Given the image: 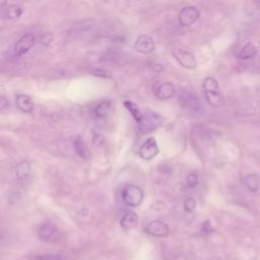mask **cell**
Listing matches in <instances>:
<instances>
[{
  "mask_svg": "<svg viewBox=\"0 0 260 260\" xmlns=\"http://www.w3.org/2000/svg\"><path fill=\"white\" fill-rule=\"evenodd\" d=\"M202 88H203L205 99L210 106L214 108H220L224 105L223 95L219 90V86L215 78L211 76L204 78Z\"/></svg>",
  "mask_w": 260,
  "mask_h": 260,
  "instance_id": "obj_1",
  "label": "cell"
},
{
  "mask_svg": "<svg viewBox=\"0 0 260 260\" xmlns=\"http://www.w3.org/2000/svg\"><path fill=\"white\" fill-rule=\"evenodd\" d=\"M122 199L130 207L138 206L143 199V191L135 185L128 184L122 190Z\"/></svg>",
  "mask_w": 260,
  "mask_h": 260,
  "instance_id": "obj_2",
  "label": "cell"
},
{
  "mask_svg": "<svg viewBox=\"0 0 260 260\" xmlns=\"http://www.w3.org/2000/svg\"><path fill=\"white\" fill-rule=\"evenodd\" d=\"M162 123V117L153 112H147L138 122V131L142 134L152 132Z\"/></svg>",
  "mask_w": 260,
  "mask_h": 260,
  "instance_id": "obj_3",
  "label": "cell"
},
{
  "mask_svg": "<svg viewBox=\"0 0 260 260\" xmlns=\"http://www.w3.org/2000/svg\"><path fill=\"white\" fill-rule=\"evenodd\" d=\"M39 238L42 241L55 243L62 239V232L52 222H45L38 229Z\"/></svg>",
  "mask_w": 260,
  "mask_h": 260,
  "instance_id": "obj_4",
  "label": "cell"
},
{
  "mask_svg": "<svg viewBox=\"0 0 260 260\" xmlns=\"http://www.w3.org/2000/svg\"><path fill=\"white\" fill-rule=\"evenodd\" d=\"M200 16V11L194 6H187L181 9L178 20L182 26H189L193 24Z\"/></svg>",
  "mask_w": 260,
  "mask_h": 260,
  "instance_id": "obj_5",
  "label": "cell"
},
{
  "mask_svg": "<svg viewBox=\"0 0 260 260\" xmlns=\"http://www.w3.org/2000/svg\"><path fill=\"white\" fill-rule=\"evenodd\" d=\"M174 58L185 68L187 69H194L196 68V59L195 57L188 51L182 49H175L172 52Z\"/></svg>",
  "mask_w": 260,
  "mask_h": 260,
  "instance_id": "obj_6",
  "label": "cell"
},
{
  "mask_svg": "<svg viewBox=\"0 0 260 260\" xmlns=\"http://www.w3.org/2000/svg\"><path fill=\"white\" fill-rule=\"evenodd\" d=\"M154 48H155V45H154L153 39L150 36L145 34L140 35L134 43V49L141 54H149L153 52Z\"/></svg>",
  "mask_w": 260,
  "mask_h": 260,
  "instance_id": "obj_7",
  "label": "cell"
},
{
  "mask_svg": "<svg viewBox=\"0 0 260 260\" xmlns=\"http://www.w3.org/2000/svg\"><path fill=\"white\" fill-rule=\"evenodd\" d=\"M158 153V147L155 139L150 137L146 139L139 147V155L143 159H151Z\"/></svg>",
  "mask_w": 260,
  "mask_h": 260,
  "instance_id": "obj_8",
  "label": "cell"
},
{
  "mask_svg": "<svg viewBox=\"0 0 260 260\" xmlns=\"http://www.w3.org/2000/svg\"><path fill=\"white\" fill-rule=\"evenodd\" d=\"M145 232L153 237L161 238L166 237L170 233V229L167 223L160 220H152L148 222V224L145 226Z\"/></svg>",
  "mask_w": 260,
  "mask_h": 260,
  "instance_id": "obj_9",
  "label": "cell"
},
{
  "mask_svg": "<svg viewBox=\"0 0 260 260\" xmlns=\"http://www.w3.org/2000/svg\"><path fill=\"white\" fill-rule=\"evenodd\" d=\"M35 36L32 34L23 35L14 45V54L16 56H22L34 46Z\"/></svg>",
  "mask_w": 260,
  "mask_h": 260,
  "instance_id": "obj_10",
  "label": "cell"
},
{
  "mask_svg": "<svg viewBox=\"0 0 260 260\" xmlns=\"http://www.w3.org/2000/svg\"><path fill=\"white\" fill-rule=\"evenodd\" d=\"M179 101L186 109L197 111L200 108V103L197 95L189 90H183L179 95Z\"/></svg>",
  "mask_w": 260,
  "mask_h": 260,
  "instance_id": "obj_11",
  "label": "cell"
},
{
  "mask_svg": "<svg viewBox=\"0 0 260 260\" xmlns=\"http://www.w3.org/2000/svg\"><path fill=\"white\" fill-rule=\"evenodd\" d=\"M176 92L175 85L172 82L166 81L160 83L156 88H155V96L158 100H168L171 99Z\"/></svg>",
  "mask_w": 260,
  "mask_h": 260,
  "instance_id": "obj_12",
  "label": "cell"
},
{
  "mask_svg": "<svg viewBox=\"0 0 260 260\" xmlns=\"http://www.w3.org/2000/svg\"><path fill=\"white\" fill-rule=\"evenodd\" d=\"M15 104L17 108L24 113L32 112L35 107L32 99L27 94H18L15 99Z\"/></svg>",
  "mask_w": 260,
  "mask_h": 260,
  "instance_id": "obj_13",
  "label": "cell"
},
{
  "mask_svg": "<svg viewBox=\"0 0 260 260\" xmlns=\"http://www.w3.org/2000/svg\"><path fill=\"white\" fill-rule=\"evenodd\" d=\"M137 221H138V218L136 213L132 211H128L123 215L121 219V226L124 231L128 232L133 230L137 225Z\"/></svg>",
  "mask_w": 260,
  "mask_h": 260,
  "instance_id": "obj_14",
  "label": "cell"
},
{
  "mask_svg": "<svg viewBox=\"0 0 260 260\" xmlns=\"http://www.w3.org/2000/svg\"><path fill=\"white\" fill-rule=\"evenodd\" d=\"M29 173H30V165L28 161L22 160L21 162H19L16 166L15 175L18 180H20V181L25 180L29 176Z\"/></svg>",
  "mask_w": 260,
  "mask_h": 260,
  "instance_id": "obj_15",
  "label": "cell"
},
{
  "mask_svg": "<svg viewBox=\"0 0 260 260\" xmlns=\"http://www.w3.org/2000/svg\"><path fill=\"white\" fill-rule=\"evenodd\" d=\"M245 185L252 192H257L260 188V176L257 174H250L244 180Z\"/></svg>",
  "mask_w": 260,
  "mask_h": 260,
  "instance_id": "obj_16",
  "label": "cell"
},
{
  "mask_svg": "<svg viewBox=\"0 0 260 260\" xmlns=\"http://www.w3.org/2000/svg\"><path fill=\"white\" fill-rule=\"evenodd\" d=\"M257 54V49L254 46V44H252L251 42H248L247 44L244 45V47L242 48L241 52H240V58L242 60H247L250 58H253L255 55Z\"/></svg>",
  "mask_w": 260,
  "mask_h": 260,
  "instance_id": "obj_17",
  "label": "cell"
},
{
  "mask_svg": "<svg viewBox=\"0 0 260 260\" xmlns=\"http://www.w3.org/2000/svg\"><path fill=\"white\" fill-rule=\"evenodd\" d=\"M21 13H22L21 7L19 5L12 4L5 8L3 15L8 19H14V18H18L21 15Z\"/></svg>",
  "mask_w": 260,
  "mask_h": 260,
  "instance_id": "obj_18",
  "label": "cell"
},
{
  "mask_svg": "<svg viewBox=\"0 0 260 260\" xmlns=\"http://www.w3.org/2000/svg\"><path fill=\"white\" fill-rule=\"evenodd\" d=\"M74 147H75V150H76V152L78 153L79 156H81L84 159H87L89 157L90 154H89V152H88V150L86 148V145L83 142L81 137H77L74 140Z\"/></svg>",
  "mask_w": 260,
  "mask_h": 260,
  "instance_id": "obj_19",
  "label": "cell"
},
{
  "mask_svg": "<svg viewBox=\"0 0 260 260\" xmlns=\"http://www.w3.org/2000/svg\"><path fill=\"white\" fill-rule=\"evenodd\" d=\"M111 110V103L109 101H103L101 102L94 109V114L99 118L106 117Z\"/></svg>",
  "mask_w": 260,
  "mask_h": 260,
  "instance_id": "obj_20",
  "label": "cell"
},
{
  "mask_svg": "<svg viewBox=\"0 0 260 260\" xmlns=\"http://www.w3.org/2000/svg\"><path fill=\"white\" fill-rule=\"evenodd\" d=\"M124 106L126 107V109L131 113V115L133 116V118L139 122L141 119H142V116L143 114L141 113V111L139 110V108L131 101H125L124 102Z\"/></svg>",
  "mask_w": 260,
  "mask_h": 260,
  "instance_id": "obj_21",
  "label": "cell"
},
{
  "mask_svg": "<svg viewBox=\"0 0 260 260\" xmlns=\"http://www.w3.org/2000/svg\"><path fill=\"white\" fill-rule=\"evenodd\" d=\"M32 260H64V258L60 255L56 254H46V255H39L34 257Z\"/></svg>",
  "mask_w": 260,
  "mask_h": 260,
  "instance_id": "obj_22",
  "label": "cell"
},
{
  "mask_svg": "<svg viewBox=\"0 0 260 260\" xmlns=\"http://www.w3.org/2000/svg\"><path fill=\"white\" fill-rule=\"evenodd\" d=\"M195 207H196V200L194 198L190 197L184 201V208L186 211L191 212L195 209Z\"/></svg>",
  "mask_w": 260,
  "mask_h": 260,
  "instance_id": "obj_23",
  "label": "cell"
},
{
  "mask_svg": "<svg viewBox=\"0 0 260 260\" xmlns=\"http://www.w3.org/2000/svg\"><path fill=\"white\" fill-rule=\"evenodd\" d=\"M53 41V36L51 32H45L42 35L41 39H40V42L44 45V46H48L49 44H51V42Z\"/></svg>",
  "mask_w": 260,
  "mask_h": 260,
  "instance_id": "obj_24",
  "label": "cell"
},
{
  "mask_svg": "<svg viewBox=\"0 0 260 260\" xmlns=\"http://www.w3.org/2000/svg\"><path fill=\"white\" fill-rule=\"evenodd\" d=\"M198 184V177L196 174H190L187 177V185L191 188L195 187Z\"/></svg>",
  "mask_w": 260,
  "mask_h": 260,
  "instance_id": "obj_25",
  "label": "cell"
},
{
  "mask_svg": "<svg viewBox=\"0 0 260 260\" xmlns=\"http://www.w3.org/2000/svg\"><path fill=\"white\" fill-rule=\"evenodd\" d=\"M93 74H95V75H99V76H103V77H110V76H111V74H110L108 71H105V70H100V69L95 70V72H94Z\"/></svg>",
  "mask_w": 260,
  "mask_h": 260,
  "instance_id": "obj_26",
  "label": "cell"
},
{
  "mask_svg": "<svg viewBox=\"0 0 260 260\" xmlns=\"http://www.w3.org/2000/svg\"><path fill=\"white\" fill-rule=\"evenodd\" d=\"M0 101H1V102H0V103H1V109H4V108H5V105H7V106H8V103H5L6 101H5V99H4V98H1V99H0Z\"/></svg>",
  "mask_w": 260,
  "mask_h": 260,
  "instance_id": "obj_27",
  "label": "cell"
},
{
  "mask_svg": "<svg viewBox=\"0 0 260 260\" xmlns=\"http://www.w3.org/2000/svg\"><path fill=\"white\" fill-rule=\"evenodd\" d=\"M6 3H7V0H0V5H1L2 9H4V8H5Z\"/></svg>",
  "mask_w": 260,
  "mask_h": 260,
  "instance_id": "obj_28",
  "label": "cell"
}]
</instances>
